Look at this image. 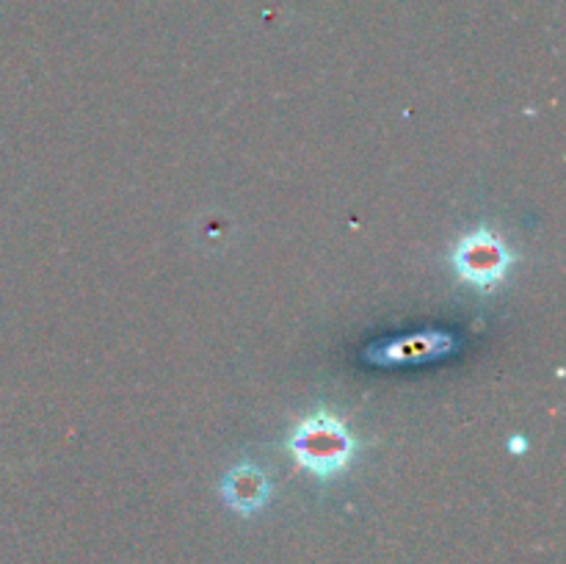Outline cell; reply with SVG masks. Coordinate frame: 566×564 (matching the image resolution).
<instances>
[{
	"label": "cell",
	"instance_id": "obj_2",
	"mask_svg": "<svg viewBox=\"0 0 566 564\" xmlns=\"http://www.w3.org/2000/svg\"><path fill=\"white\" fill-rule=\"evenodd\" d=\"M451 263L459 280L479 291H492L506 282L514 265V252L497 232L479 227L459 238L451 252Z\"/></svg>",
	"mask_w": 566,
	"mask_h": 564
},
{
	"label": "cell",
	"instance_id": "obj_4",
	"mask_svg": "<svg viewBox=\"0 0 566 564\" xmlns=\"http://www.w3.org/2000/svg\"><path fill=\"white\" fill-rule=\"evenodd\" d=\"M512 448H514V451H525V440H523V442L514 440V442H512Z\"/></svg>",
	"mask_w": 566,
	"mask_h": 564
},
{
	"label": "cell",
	"instance_id": "obj_3",
	"mask_svg": "<svg viewBox=\"0 0 566 564\" xmlns=\"http://www.w3.org/2000/svg\"><path fill=\"white\" fill-rule=\"evenodd\" d=\"M221 498L232 512L252 518L265 509L271 498V479L263 468L252 462H241L221 479Z\"/></svg>",
	"mask_w": 566,
	"mask_h": 564
},
{
	"label": "cell",
	"instance_id": "obj_1",
	"mask_svg": "<svg viewBox=\"0 0 566 564\" xmlns=\"http://www.w3.org/2000/svg\"><path fill=\"white\" fill-rule=\"evenodd\" d=\"M287 448L298 468H304L315 479L329 481L348 470L359 451V440L337 415L315 412L298 420L296 429L291 431Z\"/></svg>",
	"mask_w": 566,
	"mask_h": 564
}]
</instances>
